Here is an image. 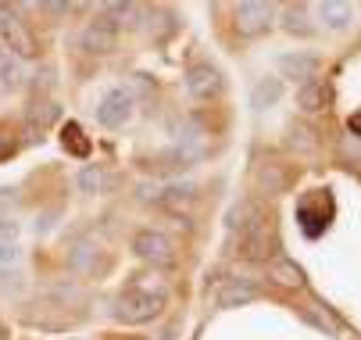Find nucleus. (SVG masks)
Returning <instances> with one entry per match:
<instances>
[{
    "label": "nucleus",
    "mask_w": 361,
    "mask_h": 340,
    "mask_svg": "<svg viewBox=\"0 0 361 340\" xmlns=\"http://www.w3.org/2000/svg\"><path fill=\"white\" fill-rule=\"evenodd\" d=\"M133 255L147 262L150 269H169L176 265V240L161 229H140L133 236Z\"/></svg>",
    "instance_id": "obj_3"
},
{
    "label": "nucleus",
    "mask_w": 361,
    "mask_h": 340,
    "mask_svg": "<svg viewBox=\"0 0 361 340\" xmlns=\"http://www.w3.org/2000/svg\"><path fill=\"white\" fill-rule=\"evenodd\" d=\"M257 298H262V286H257L254 279H229L219 290V308H243Z\"/></svg>",
    "instance_id": "obj_12"
},
{
    "label": "nucleus",
    "mask_w": 361,
    "mask_h": 340,
    "mask_svg": "<svg viewBox=\"0 0 361 340\" xmlns=\"http://www.w3.org/2000/svg\"><path fill=\"white\" fill-rule=\"evenodd\" d=\"M100 265H104V251H100L93 240H75L68 248V269L79 276H93Z\"/></svg>",
    "instance_id": "obj_11"
},
{
    "label": "nucleus",
    "mask_w": 361,
    "mask_h": 340,
    "mask_svg": "<svg viewBox=\"0 0 361 340\" xmlns=\"http://www.w3.org/2000/svg\"><path fill=\"white\" fill-rule=\"evenodd\" d=\"M265 219H269V212L262 208V201H240V205H233V212H229V233L240 236V233L254 229L257 222H265Z\"/></svg>",
    "instance_id": "obj_14"
},
{
    "label": "nucleus",
    "mask_w": 361,
    "mask_h": 340,
    "mask_svg": "<svg viewBox=\"0 0 361 340\" xmlns=\"http://www.w3.org/2000/svg\"><path fill=\"white\" fill-rule=\"evenodd\" d=\"M283 97V79H262L254 86V93H250V108H257V111H265L269 104H276Z\"/></svg>",
    "instance_id": "obj_22"
},
{
    "label": "nucleus",
    "mask_w": 361,
    "mask_h": 340,
    "mask_svg": "<svg viewBox=\"0 0 361 340\" xmlns=\"http://www.w3.org/2000/svg\"><path fill=\"white\" fill-rule=\"evenodd\" d=\"M0 244H18V222L0 219Z\"/></svg>",
    "instance_id": "obj_27"
},
{
    "label": "nucleus",
    "mask_w": 361,
    "mask_h": 340,
    "mask_svg": "<svg viewBox=\"0 0 361 340\" xmlns=\"http://www.w3.org/2000/svg\"><path fill=\"white\" fill-rule=\"evenodd\" d=\"M269 283H276L283 290H300L304 286V269L297 262H290V258H276L269 265Z\"/></svg>",
    "instance_id": "obj_16"
},
{
    "label": "nucleus",
    "mask_w": 361,
    "mask_h": 340,
    "mask_svg": "<svg viewBox=\"0 0 361 340\" xmlns=\"http://www.w3.org/2000/svg\"><path fill=\"white\" fill-rule=\"evenodd\" d=\"M22 265V248L18 244H0V272Z\"/></svg>",
    "instance_id": "obj_26"
},
{
    "label": "nucleus",
    "mask_w": 361,
    "mask_h": 340,
    "mask_svg": "<svg viewBox=\"0 0 361 340\" xmlns=\"http://www.w3.org/2000/svg\"><path fill=\"white\" fill-rule=\"evenodd\" d=\"M79 43H82L86 54H111L115 47H118V29H115L104 15H97V18L82 29Z\"/></svg>",
    "instance_id": "obj_9"
},
{
    "label": "nucleus",
    "mask_w": 361,
    "mask_h": 340,
    "mask_svg": "<svg viewBox=\"0 0 361 340\" xmlns=\"http://www.w3.org/2000/svg\"><path fill=\"white\" fill-rule=\"evenodd\" d=\"M100 15H104L115 29H122V25H136V18H140V4H126V0H115V4H104V8H100Z\"/></svg>",
    "instance_id": "obj_23"
},
{
    "label": "nucleus",
    "mask_w": 361,
    "mask_h": 340,
    "mask_svg": "<svg viewBox=\"0 0 361 340\" xmlns=\"http://www.w3.org/2000/svg\"><path fill=\"white\" fill-rule=\"evenodd\" d=\"M0 340H8V329H4V322H0Z\"/></svg>",
    "instance_id": "obj_28"
},
{
    "label": "nucleus",
    "mask_w": 361,
    "mask_h": 340,
    "mask_svg": "<svg viewBox=\"0 0 361 340\" xmlns=\"http://www.w3.org/2000/svg\"><path fill=\"white\" fill-rule=\"evenodd\" d=\"M58 119V108L50 104V101H43V104H32V111H29V126H47V122H54Z\"/></svg>",
    "instance_id": "obj_25"
},
{
    "label": "nucleus",
    "mask_w": 361,
    "mask_h": 340,
    "mask_svg": "<svg viewBox=\"0 0 361 340\" xmlns=\"http://www.w3.org/2000/svg\"><path fill=\"white\" fill-rule=\"evenodd\" d=\"M254 186L257 193H265V198H279L293 186V169L283 165V162H262L254 172Z\"/></svg>",
    "instance_id": "obj_8"
},
{
    "label": "nucleus",
    "mask_w": 361,
    "mask_h": 340,
    "mask_svg": "<svg viewBox=\"0 0 361 340\" xmlns=\"http://www.w3.org/2000/svg\"><path fill=\"white\" fill-rule=\"evenodd\" d=\"M286 147L297 154H315L319 151V136L307 122H290L286 126Z\"/></svg>",
    "instance_id": "obj_17"
},
{
    "label": "nucleus",
    "mask_w": 361,
    "mask_h": 340,
    "mask_svg": "<svg viewBox=\"0 0 361 340\" xmlns=\"http://www.w3.org/2000/svg\"><path fill=\"white\" fill-rule=\"evenodd\" d=\"M0 40H4V51H11L18 61H29L39 54V43H36L32 29L18 18V8L0 4Z\"/></svg>",
    "instance_id": "obj_2"
},
{
    "label": "nucleus",
    "mask_w": 361,
    "mask_h": 340,
    "mask_svg": "<svg viewBox=\"0 0 361 340\" xmlns=\"http://www.w3.org/2000/svg\"><path fill=\"white\" fill-rule=\"evenodd\" d=\"M169 305V294H150V290H126V294L115 301V319L126 326H143L154 322Z\"/></svg>",
    "instance_id": "obj_1"
},
{
    "label": "nucleus",
    "mask_w": 361,
    "mask_h": 340,
    "mask_svg": "<svg viewBox=\"0 0 361 340\" xmlns=\"http://www.w3.org/2000/svg\"><path fill=\"white\" fill-rule=\"evenodd\" d=\"M329 83H322V79H312V83H304L300 90H297V108L304 111V115H319V111H326V104H329Z\"/></svg>",
    "instance_id": "obj_15"
},
{
    "label": "nucleus",
    "mask_w": 361,
    "mask_h": 340,
    "mask_svg": "<svg viewBox=\"0 0 361 340\" xmlns=\"http://www.w3.org/2000/svg\"><path fill=\"white\" fill-rule=\"evenodd\" d=\"M276 22V8L272 4H262V0H243V4L233 8V29L243 36V40H257L265 36Z\"/></svg>",
    "instance_id": "obj_5"
},
{
    "label": "nucleus",
    "mask_w": 361,
    "mask_h": 340,
    "mask_svg": "<svg viewBox=\"0 0 361 340\" xmlns=\"http://www.w3.org/2000/svg\"><path fill=\"white\" fill-rule=\"evenodd\" d=\"M319 18L326 29H347L350 18H354V8L347 4V0H322L319 4Z\"/></svg>",
    "instance_id": "obj_19"
},
{
    "label": "nucleus",
    "mask_w": 361,
    "mask_h": 340,
    "mask_svg": "<svg viewBox=\"0 0 361 340\" xmlns=\"http://www.w3.org/2000/svg\"><path fill=\"white\" fill-rule=\"evenodd\" d=\"M129 119H133V93H129V90L115 86V90H108V93L97 101V122H100V126L118 129V126H126Z\"/></svg>",
    "instance_id": "obj_7"
},
{
    "label": "nucleus",
    "mask_w": 361,
    "mask_h": 340,
    "mask_svg": "<svg viewBox=\"0 0 361 340\" xmlns=\"http://www.w3.org/2000/svg\"><path fill=\"white\" fill-rule=\"evenodd\" d=\"M276 251H279V236H276L272 219L257 222L254 229H247V233L236 236V255L247 258V262H269Z\"/></svg>",
    "instance_id": "obj_4"
},
{
    "label": "nucleus",
    "mask_w": 361,
    "mask_h": 340,
    "mask_svg": "<svg viewBox=\"0 0 361 340\" xmlns=\"http://www.w3.org/2000/svg\"><path fill=\"white\" fill-rule=\"evenodd\" d=\"M183 83H186V93L193 97V101H215V97L226 90V79H222V72L212 61L190 65L186 75H183Z\"/></svg>",
    "instance_id": "obj_6"
},
{
    "label": "nucleus",
    "mask_w": 361,
    "mask_h": 340,
    "mask_svg": "<svg viewBox=\"0 0 361 340\" xmlns=\"http://www.w3.org/2000/svg\"><path fill=\"white\" fill-rule=\"evenodd\" d=\"M283 29H286L290 36H300V40L312 36L315 25H312V11H307V4H290V8L283 11Z\"/></svg>",
    "instance_id": "obj_20"
},
{
    "label": "nucleus",
    "mask_w": 361,
    "mask_h": 340,
    "mask_svg": "<svg viewBox=\"0 0 361 340\" xmlns=\"http://www.w3.org/2000/svg\"><path fill=\"white\" fill-rule=\"evenodd\" d=\"M197 198H200V193H197L193 183H172V186L158 190V208L169 212V215H176V219H183V215L193 212Z\"/></svg>",
    "instance_id": "obj_10"
},
{
    "label": "nucleus",
    "mask_w": 361,
    "mask_h": 340,
    "mask_svg": "<svg viewBox=\"0 0 361 340\" xmlns=\"http://www.w3.org/2000/svg\"><path fill=\"white\" fill-rule=\"evenodd\" d=\"M75 183H79L82 193H104L108 183H111V176H108L104 165H82L79 176H75Z\"/></svg>",
    "instance_id": "obj_21"
},
{
    "label": "nucleus",
    "mask_w": 361,
    "mask_h": 340,
    "mask_svg": "<svg viewBox=\"0 0 361 340\" xmlns=\"http://www.w3.org/2000/svg\"><path fill=\"white\" fill-rule=\"evenodd\" d=\"M22 83H25L22 61H18L11 51H4V47H0V93H11V90H18Z\"/></svg>",
    "instance_id": "obj_18"
},
{
    "label": "nucleus",
    "mask_w": 361,
    "mask_h": 340,
    "mask_svg": "<svg viewBox=\"0 0 361 340\" xmlns=\"http://www.w3.org/2000/svg\"><path fill=\"white\" fill-rule=\"evenodd\" d=\"M279 75L283 79H300V86L304 83H312V79H319V58H312V54H283L279 58Z\"/></svg>",
    "instance_id": "obj_13"
},
{
    "label": "nucleus",
    "mask_w": 361,
    "mask_h": 340,
    "mask_svg": "<svg viewBox=\"0 0 361 340\" xmlns=\"http://www.w3.org/2000/svg\"><path fill=\"white\" fill-rule=\"evenodd\" d=\"M65 147H72V154H79V158L90 151V143L82 140V129H79L75 122H68V126H65Z\"/></svg>",
    "instance_id": "obj_24"
}]
</instances>
